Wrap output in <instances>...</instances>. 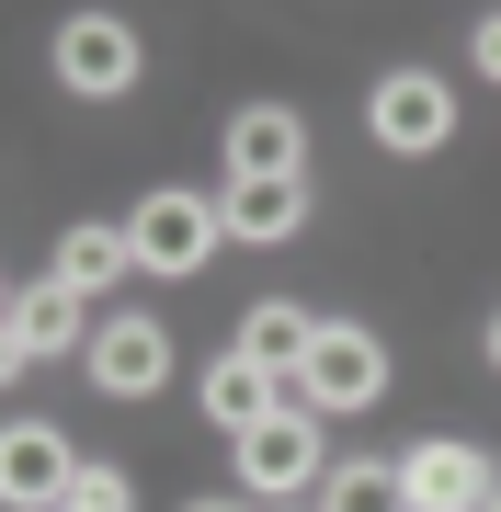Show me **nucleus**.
Instances as JSON below:
<instances>
[{"mask_svg":"<svg viewBox=\"0 0 501 512\" xmlns=\"http://www.w3.org/2000/svg\"><path fill=\"white\" fill-rule=\"evenodd\" d=\"M308 421H331V410H376L388 399V342L376 330H353V319H319V353L297 365V387H285Z\"/></svg>","mask_w":501,"mask_h":512,"instance_id":"obj_1","label":"nucleus"},{"mask_svg":"<svg viewBox=\"0 0 501 512\" xmlns=\"http://www.w3.org/2000/svg\"><path fill=\"white\" fill-rule=\"evenodd\" d=\"M126 239H137V274H205V262H217V239H228V205L160 183V194L126 217Z\"/></svg>","mask_w":501,"mask_h":512,"instance_id":"obj_2","label":"nucleus"},{"mask_svg":"<svg viewBox=\"0 0 501 512\" xmlns=\"http://www.w3.org/2000/svg\"><path fill=\"white\" fill-rule=\"evenodd\" d=\"M399 490H410V512H490L501 501V467L479 456V444H456V433H422L399 456Z\"/></svg>","mask_w":501,"mask_h":512,"instance_id":"obj_3","label":"nucleus"},{"mask_svg":"<svg viewBox=\"0 0 501 512\" xmlns=\"http://www.w3.org/2000/svg\"><path fill=\"white\" fill-rule=\"evenodd\" d=\"M365 126H376V148H399V160H433V148L456 137V92L433 69H388L376 103H365Z\"/></svg>","mask_w":501,"mask_h":512,"instance_id":"obj_4","label":"nucleus"},{"mask_svg":"<svg viewBox=\"0 0 501 512\" xmlns=\"http://www.w3.org/2000/svg\"><path fill=\"white\" fill-rule=\"evenodd\" d=\"M57 80H69L80 103H114L137 80V23H114V12H69L57 23Z\"/></svg>","mask_w":501,"mask_h":512,"instance_id":"obj_5","label":"nucleus"},{"mask_svg":"<svg viewBox=\"0 0 501 512\" xmlns=\"http://www.w3.org/2000/svg\"><path fill=\"white\" fill-rule=\"evenodd\" d=\"M92 456H69V433H46V421H12L0 433V501L12 512H69V478Z\"/></svg>","mask_w":501,"mask_h":512,"instance_id":"obj_6","label":"nucleus"},{"mask_svg":"<svg viewBox=\"0 0 501 512\" xmlns=\"http://www.w3.org/2000/svg\"><path fill=\"white\" fill-rule=\"evenodd\" d=\"M240 478H251V501H285V490H308L319 478V421L285 399L262 433H240Z\"/></svg>","mask_w":501,"mask_h":512,"instance_id":"obj_7","label":"nucleus"},{"mask_svg":"<svg viewBox=\"0 0 501 512\" xmlns=\"http://www.w3.org/2000/svg\"><path fill=\"white\" fill-rule=\"evenodd\" d=\"M228 183H308V126L285 103L228 114Z\"/></svg>","mask_w":501,"mask_h":512,"instance_id":"obj_8","label":"nucleus"},{"mask_svg":"<svg viewBox=\"0 0 501 512\" xmlns=\"http://www.w3.org/2000/svg\"><path fill=\"white\" fill-rule=\"evenodd\" d=\"M160 376H171V330L160 319H103L92 330V387L103 399H149Z\"/></svg>","mask_w":501,"mask_h":512,"instance_id":"obj_9","label":"nucleus"},{"mask_svg":"<svg viewBox=\"0 0 501 512\" xmlns=\"http://www.w3.org/2000/svg\"><path fill=\"white\" fill-rule=\"evenodd\" d=\"M194 399H205V421H217L228 444H240V433H262V421L285 410V376H262L251 353H217V365H205V387H194Z\"/></svg>","mask_w":501,"mask_h":512,"instance_id":"obj_10","label":"nucleus"},{"mask_svg":"<svg viewBox=\"0 0 501 512\" xmlns=\"http://www.w3.org/2000/svg\"><path fill=\"white\" fill-rule=\"evenodd\" d=\"M228 353H251L262 376H285V387H297V365L319 353V319L297 308V296H262V308L240 319V342H228Z\"/></svg>","mask_w":501,"mask_h":512,"instance_id":"obj_11","label":"nucleus"},{"mask_svg":"<svg viewBox=\"0 0 501 512\" xmlns=\"http://www.w3.org/2000/svg\"><path fill=\"white\" fill-rule=\"evenodd\" d=\"M92 353V330H80V296L69 285H23L12 296V365H46V353Z\"/></svg>","mask_w":501,"mask_h":512,"instance_id":"obj_12","label":"nucleus"},{"mask_svg":"<svg viewBox=\"0 0 501 512\" xmlns=\"http://www.w3.org/2000/svg\"><path fill=\"white\" fill-rule=\"evenodd\" d=\"M137 274V239L126 228H69V239H57V262H46V285H69V296H103V285H126Z\"/></svg>","mask_w":501,"mask_h":512,"instance_id":"obj_13","label":"nucleus"},{"mask_svg":"<svg viewBox=\"0 0 501 512\" xmlns=\"http://www.w3.org/2000/svg\"><path fill=\"white\" fill-rule=\"evenodd\" d=\"M217 205H228V239H262V251L308 228V183H228Z\"/></svg>","mask_w":501,"mask_h":512,"instance_id":"obj_14","label":"nucleus"},{"mask_svg":"<svg viewBox=\"0 0 501 512\" xmlns=\"http://www.w3.org/2000/svg\"><path fill=\"white\" fill-rule=\"evenodd\" d=\"M319 512H410V490H399V456H353L342 478H331V501Z\"/></svg>","mask_w":501,"mask_h":512,"instance_id":"obj_15","label":"nucleus"},{"mask_svg":"<svg viewBox=\"0 0 501 512\" xmlns=\"http://www.w3.org/2000/svg\"><path fill=\"white\" fill-rule=\"evenodd\" d=\"M69 512H137V501H126L114 467H80V478H69Z\"/></svg>","mask_w":501,"mask_h":512,"instance_id":"obj_16","label":"nucleus"},{"mask_svg":"<svg viewBox=\"0 0 501 512\" xmlns=\"http://www.w3.org/2000/svg\"><path fill=\"white\" fill-rule=\"evenodd\" d=\"M479 69H490V80H501V12H490V23H479Z\"/></svg>","mask_w":501,"mask_h":512,"instance_id":"obj_17","label":"nucleus"},{"mask_svg":"<svg viewBox=\"0 0 501 512\" xmlns=\"http://www.w3.org/2000/svg\"><path fill=\"white\" fill-rule=\"evenodd\" d=\"M490 365H501V308H490Z\"/></svg>","mask_w":501,"mask_h":512,"instance_id":"obj_18","label":"nucleus"},{"mask_svg":"<svg viewBox=\"0 0 501 512\" xmlns=\"http://www.w3.org/2000/svg\"><path fill=\"white\" fill-rule=\"evenodd\" d=\"M194 512H240V501H194Z\"/></svg>","mask_w":501,"mask_h":512,"instance_id":"obj_19","label":"nucleus"},{"mask_svg":"<svg viewBox=\"0 0 501 512\" xmlns=\"http://www.w3.org/2000/svg\"><path fill=\"white\" fill-rule=\"evenodd\" d=\"M490 512H501V501H490Z\"/></svg>","mask_w":501,"mask_h":512,"instance_id":"obj_20","label":"nucleus"}]
</instances>
